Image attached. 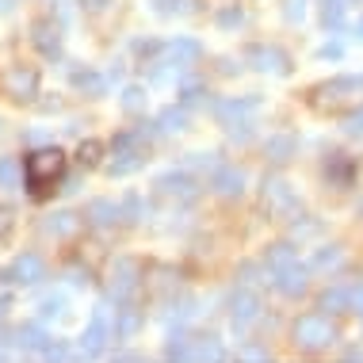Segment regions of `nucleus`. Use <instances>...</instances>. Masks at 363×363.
Masks as SVG:
<instances>
[{"mask_svg":"<svg viewBox=\"0 0 363 363\" xmlns=\"http://www.w3.org/2000/svg\"><path fill=\"white\" fill-rule=\"evenodd\" d=\"M62 172H65V153L57 150V145L35 150L23 164V180H27V188H31V195H46L57 180H62Z\"/></svg>","mask_w":363,"mask_h":363,"instance_id":"f257e3e1","label":"nucleus"},{"mask_svg":"<svg viewBox=\"0 0 363 363\" xmlns=\"http://www.w3.org/2000/svg\"><path fill=\"white\" fill-rule=\"evenodd\" d=\"M294 337V348L302 352H325L337 345V325L329 321V313H302L291 329Z\"/></svg>","mask_w":363,"mask_h":363,"instance_id":"f03ea898","label":"nucleus"},{"mask_svg":"<svg viewBox=\"0 0 363 363\" xmlns=\"http://www.w3.org/2000/svg\"><path fill=\"white\" fill-rule=\"evenodd\" d=\"M142 283V264L134 257H115L111 268H107V294H111L115 302H126L134 291H138Z\"/></svg>","mask_w":363,"mask_h":363,"instance_id":"7ed1b4c3","label":"nucleus"},{"mask_svg":"<svg viewBox=\"0 0 363 363\" xmlns=\"http://www.w3.org/2000/svg\"><path fill=\"white\" fill-rule=\"evenodd\" d=\"M153 188H157L161 199H172V203H195V199H199V180H195L191 172H184V169L161 172L153 180Z\"/></svg>","mask_w":363,"mask_h":363,"instance_id":"20e7f679","label":"nucleus"},{"mask_svg":"<svg viewBox=\"0 0 363 363\" xmlns=\"http://www.w3.org/2000/svg\"><path fill=\"white\" fill-rule=\"evenodd\" d=\"M111 337H115V329L107 325V306H96L92 321H88V329H84V337H81V352L73 356V363H92Z\"/></svg>","mask_w":363,"mask_h":363,"instance_id":"39448f33","label":"nucleus"},{"mask_svg":"<svg viewBox=\"0 0 363 363\" xmlns=\"http://www.w3.org/2000/svg\"><path fill=\"white\" fill-rule=\"evenodd\" d=\"M260 195H264V207L276 214V218H294L298 214V195L291 191V184L283 176H264Z\"/></svg>","mask_w":363,"mask_h":363,"instance_id":"423d86ee","label":"nucleus"},{"mask_svg":"<svg viewBox=\"0 0 363 363\" xmlns=\"http://www.w3.org/2000/svg\"><path fill=\"white\" fill-rule=\"evenodd\" d=\"M0 92L8 100H35L38 96V73L31 65H12V69L0 73Z\"/></svg>","mask_w":363,"mask_h":363,"instance_id":"0eeeda50","label":"nucleus"},{"mask_svg":"<svg viewBox=\"0 0 363 363\" xmlns=\"http://www.w3.org/2000/svg\"><path fill=\"white\" fill-rule=\"evenodd\" d=\"M359 92H363V77H333V81L313 88L310 96L318 107H333V104L348 100V96H359Z\"/></svg>","mask_w":363,"mask_h":363,"instance_id":"6e6552de","label":"nucleus"},{"mask_svg":"<svg viewBox=\"0 0 363 363\" xmlns=\"http://www.w3.org/2000/svg\"><path fill=\"white\" fill-rule=\"evenodd\" d=\"M38 279H46V264L38 252H23V257H16L8 268H0V283H38Z\"/></svg>","mask_w":363,"mask_h":363,"instance_id":"1a4fd4ad","label":"nucleus"},{"mask_svg":"<svg viewBox=\"0 0 363 363\" xmlns=\"http://www.w3.org/2000/svg\"><path fill=\"white\" fill-rule=\"evenodd\" d=\"M257 107H260V100L257 96H241V100H218L214 104V115H218V123L222 126H252L249 119L257 115Z\"/></svg>","mask_w":363,"mask_h":363,"instance_id":"9d476101","label":"nucleus"},{"mask_svg":"<svg viewBox=\"0 0 363 363\" xmlns=\"http://www.w3.org/2000/svg\"><path fill=\"white\" fill-rule=\"evenodd\" d=\"M245 62L260 73H276V77L291 73V57H287V50H279V46H249Z\"/></svg>","mask_w":363,"mask_h":363,"instance_id":"9b49d317","label":"nucleus"},{"mask_svg":"<svg viewBox=\"0 0 363 363\" xmlns=\"http://www.w3.org/2000/svg\"><path fill=\"white\" fill-rule=\"evenodd\" d=\"M260 310H264V302H260L257 291H238L230 298V321H233V329L252 325V321L260 318Z\"/></svg>","mask_w":363,"mask_h":363,"instance_id":"f8f14e48","label":"nucleus"},{"mask_svg":"<svg viewBox=\"0 0 363 363\" xmlns=\"http://www.w3.org/2000/svg\"><path fill=\"white\" fill-rule=\"evenodd\" d=\"M31 43L43 57H54L57 62V57H62V27H57L54 19H38L31 27Z\"/></svg>","mask_w":363,"mask_h":363,"instance_id":"ddd939ff","label":"nucleus"},{"mask_svg":"<svg viewBox=\"0 0 363 363\" xmlns=\"http://www.w3.org/2000/svg\"><path fill=\"white\" fill-rule=\"evenodd\" d=\"M211 188L222 195V199H241L245 191V172L238 164H218V169L211 172Z\"/></svg>","mask_w":363,"mask_h":363,"instance_id":"4468645a","label":"nucleus"},{"mask_svg":"<svg viewBox=\"0 0 363 363\" xmlns=\"http://www.w3.org/2000/svg\"><path fill=\"white\" fill-rule=\"evenodd\" d=\"M272 287L279 294H287V298H298V294H306V287H310V268H302V264L279 268L276 279H272Z\"/></svg>","mask_w":363,"mask_h":363,"instance_id":"2eb2a0df","label":"nucleus"},{"mask_svg":"<svg viewBox=\"0 0 363 363\" xmlns=\"http://www.w3.org/2000/svg\"><path fill=\"white\" fill-rule=\"evenodd\" d=\"M203 57V43H195V38H172L169 46H164V62L176 65V69H188V65H195Z\"/></svg>","mask_w":363,"mask_h":363,"instance_id":"dca6fc26","label":"nucleus"},{"mask_svg":"<svg viewBox=\"0 0 363 363\" xmlns=\"http://www.w3.org/2000/svg\"><path fill=\"white\" fill-rule=\"evenodd\" d=\"M145 164V145H119L111 157V164H107V172L111 176H130V172H138Z\"/></svg>","mask_w":363,"mask_h":363,"instance_id":"f3484780","label":"nucleus"},{"mask_svg":"<svg viewBox=\"0 0 363 363\" xmlns=\"http://www.w3.org/2000/svg\"><path fill=\"white\" fill-rule=\"evenodd\" d=\"M142 321H145V313L134 306L130 298L119 302V310H115V340H130L134 333L142 329Z\"/></svg>","mask_w":363,"mask_h":363,"instance_id":"a211bd4d","label":"nucleus"},{"mask_svg":"<svg viewBox=\"0 0 363 363\" xmlns=\"http://www.w3.org/2000/svg\"><path fill=\"white\" fill-rule=\"evenodd\" d=\"M294 153H298V138H294V134H272V138L264 142V157H268L272 164H287Z\"/></svg>","mask_w":363,"mask_h":363,"instance_id":"6ab92c4d","label":"nucleus"},{"mask_svg":"<svg viewBox=\"0 0 363 363\" xmlns=\"http://www.w3.org/2000/svg\"><path fill=\"white\" fill-rule=\"evenodd\" d=\"M225 359V352H222V340L218 337H195L191 340V356H188V363H222Z\"/></svg>","mask_w":363,"mask_h":363,"instance_id":"aec40b11","label":"nucleus"},{"mask_svg":"<svg viewBox=\"0 0 363 363\" xmlns=\"http://www.w3.org/2000/svg\"><path fill=\"white\" fill-rule=\"evenodd\" d=\"M119 218H123L119 203H111V199H92L88 203V222H92L96 230H107V225H115Z\"/></svg>","mask_w":363,"mask_h":363,"instance_id":"412c9836","label":"nucleus"},{"mask_svg":"<svg viewBox=\"0 0 363 363\" xmlns=\"http://www.w3.org/2000/svg\"><path fill=\"white\" fill-rule=\"evenodd\" d=\"M318 306L325 313H348L352 310V291L348 287H325L318 298Z\"/></svg>","mask_w":363,"mask_h":363,"instance_id":"4be33fe9","label":"nucleus"},{"mask_svg":"<svg viewBox=\"0 0 363 363\" xmlns=\"http://www.w3.org/2000/svg\"><path fill=\"white\" fill-rule=\"evenodd\" d=\"M191 333H184V329H176L172 337H169V345H164V363H188L191 356Z\"/></svg>","mask_w":363,"mask_h":363,"instance_id":"5701e85b","label":"nucleus"},{"mask_svg":"<svg viewBox=\"0 0 363 363\" xmlns=\"http://www.w3.org/2000/svg\"><path fill=\"white\" fill-rule=\"evenodd\" d=\"M69 81H73V88H81L84 96H104L107 92V77H100L96 69H73Z\"/></svg>","mask_w":363,"mask_h":363,"instance_id":"b1692460","label":"nucleus"},{"mask_svg":"<svg viewBox=\"0 0 363 363\" xmlns=\"http://www.w3.org/2000/svg\"><path fill=\"white\" fill-rule=\"evenodd\" d=\"M195 310H199V302L191 298V294H180V298H169V313H164V321H169V325H184V321L188 318H195Z\"/></svg>","mask_w":363,"mask_h":363,"instance_id":"393cba45","label":"nucleus"},{"mask_svg":"<svg viewBox=\"0 0 363 363\" xmlns=\"http://www.w3.org/2000/svg\"><path fill=\"white\" fill-rule=\"evenodd\" d=\"M264 264H268L272 272L291 268V264H298V252H294V245H291V241H279V245H272V249L264 252Z\"/></svg>","mask_w":363,"mask_h":363,"instance_id":"a878e982","label":"nucleus"},{"mask_svg":"<svg viewBox=\"0 0 363 363\" xmlns=\"http://www.w3.org/2000/svg\"><path fill=\"white\" fill-rule=\"evenodd\" d=\"M77 225H81V218L69 211H62V214H50V218L43 222V233H50V238H69V233H77Z\"/></svg>","mask_w":363,"mask_h":363,"instance_id":"bb28decb","label":"nucleus"},{"mask_svg":"<svg viewBox=\"0 0 363 363\" xmlns=\"http://www.w3.org/2000/svg\"><path fill=\"white\" fill-rule=\"evenodd\" d=\"M157 126H161V134H176V130H184L188 126V107H164L161 115H157Z\"/></svg>","mask_w":363,"mask_h":363,"instance_id":"cd10ccee","label":"nucleus"},{"mask_svg":"<svg viewBox=\"0 0 363 363\" xmlns=\"http://www.w3.org/2000/svg\"><path fill=\"white\" fill-rule=\"evenodd\" d=\"M16 345H23V348H46V345H50V337L43 333V325H19L16 329Z\"/></svg>","mask_w":363,"mask_h":363,"instance_id":"c85d7f7f","label":"nucleus"},{"mask_svg":"<svg viewBox=\"0 0 363 363\" xmlns=\"http://www.w3.org/2000/svg\"><path fill=\"white\" fill-rule=\"evenodd\" d=\"M145 100H150V96H145V88L142 84H126L123 88V111H130V115H142L145 111Z\"/></svg>","mask_w":363,"mask_h":363,"instance_id":"c756f323","label":"nucleus"},{"mask_svg":"<svg viewBox=\"0 0 363 363\" xmlns=\"http://www.w3.org/2000/svg\"><path fill=\"white\" fill-rule=\"evenodd\" d=\"M352 169H356V164L345 161V153H329V157H325V176H333L337 184H348Z\"/></svg>","mask_w":363,"mask_h":363,"instance_id":"7c9ffc66","label":"nucleus"},{"mask_svg":"<svg viewBox=\"0 0 363 363\" xmlns=\"http://www.w3.org/2000/svg\"><path fill=\"white\" fill-rule=\"evenodd\" d=\"M180 104H184V107H207V104H211L207 84H195V81H188V84L180 88Z\"/></svg>","mask_w":363,"mask_h":363,"instance_id":"2f4dec72","label":"nucleus"},{"mask_svg":"<svg viewBox=\"0 0 363 363\" xmlns=\"http://www.w3.org/2000/svg\"><path fill=\"white\" fill-rule=\"evenodd\" d=\"M321 23H325L329 31L345 27V0H321Z\"/></svg>","mask_w":363,"mask_h":363,"instance_id":"473e14b6","label":"nucleus"},{"mask_svg":"<svg viewBox=\"0 0 363 363\" xmlns=\"http://www.w3.org/2000/svg\"><path fill=\"white\" fill-rule=\"evenodd\" d=\"M161 16H195L199 12V0H153Z\"/></svg>","mask_w":363,"mask_h":363,"instance_id":"72a5a7b5","label":"nucleus"},{"mask_svg":"<svg viewBox=\"0 0 363 363\" xmlns=\"http://www.w3.org/2000/svg\"><path fill=\"white\" fill-rule=\"evenodd\" d=\"M100 153H104V145L88 138V142L77 145V164H81V169H96V164H100Z\"/></svg>","mask_w":363,"mask_h":363,"instance_id":"f704fd0d","label":"nucleus"},{"mask_svg":"<svg viewBox=\"0 0 363 363\" xmlns=\"http://www.w3.org/2000/svg\"><path fill=\"white\" fill-rule=\"evenodd\" d=\"M0 188H19V161L0 157Z\"/></svg>","mask_w":363,"mask_h":363,"instance_id":"c9c22d12","label":"nucleus"},{"mask_svg":"<svg viewBox=\"0 0 363 363\" xmlns=\"http://www.w3.org/2000/svg\"><path fill=\"white\" fill-rule=\"evenodd\" d=\"M38 313H43V321L62 318V313H65V294H46V298L38 302Z\"/></svg>","mask_w":363,"mask_h":363,"instance_id":"e433bc0d","label":"nucleus"},{"mask_svg":"<svg viewBox=\"0 0 363 363\" xmlns=\"http://www.w3.org/2000/svg\"><path fill=\"white\" fill-rule=\"evenodd\" d=\"M238 363H272V352L260 345H241L238 348Z\"/></svg>","mask_w":363,"mask_h":363,"instance_id":"4c0bfd02","label":"nucleus"},{"mask_svg":"<svg viewBox=\"0 0 363 363\" xmlns=\"http://www.w3.org/2000/svg\"><path fill=\"white\" fill-rule=\"evenodd\" d=\"M43 359H46V363H73L69 345H65V340H50V345L43 348Z\"/></svg>","mask_w":363,"mask_h":363,"instance_id":"58836bf2","label":"nucleus"},{"mask_svg":"<svg viewBox=\"0 0 363 363\" xmlns=\"http://www.w3.org/2000/svg\"><path fill=\"white\" fill-rule=\"evenodd\" d=\"M119 207H123V222H138V218H145V207H142L138 195H126Z\"/></svg>","mask_w":363,"mask_h":363,"instance_id":"ea45409f","label":"nucleus"},{"mask_svg":"<svg viewBox=\"0 0 363 363\" xmlns=\"http://www.w3.org/2000/svg\"><path fill=\"white\" fill-rule=\"evenodd\" d=\"M337 264H340V249L329 245V249H318V257L310 260V268H337Z\"/></svg>","mask_w":363,"mask_h":363,"instance_id":"a19ab883","label":"nucleus"},{"mask_svg":"<svg viewBox=\"0 0 363 363\" xmlns=\"http://www.w3.org/2000/svg\"><path fill=\"white\" fill-rule=\"evenodd\" d=\"M218 153H191L188 157V169H207V172H214V169H218Z\"/></svg>","mask_w":363,"mask_h":363,"instance_id":"79ce46f5","label":"nucleus"},{"mask_svg":"<svg viewBox=\"0 0 363 363\" xmlns=\"http://www.w3.org/2000/svg\"><path fill=\"white\" fill-rule=\"evenodd\" d=\"M283 16H287V23H302L306 19V0H283Z\"/></svg>","mask_w":363,"mask_h":363,"instance_id":"37998d69","label":"nucleus"},{"mask_svg":"<svg viewBox=\"0 0 363 363\" xmlns=\"http://www.w3.org/2000/svg\"><path fill=\"white\" fill-rule=\"evenodd\" d=\"M12 225H16V211L8 207V203H0V241L12 233Z\"/></svg>","mask_w":363,"mask_h":363,"instance_id":"c03bdc74","label":"nucleus"},{"mask_svg":"<svg viewBox=\"0 0 363 363\" xmlns=\"http://www.w3.org/2000/svg\"><path fill=\"white\" fill-rule=\"evenodd\" d=\"M345 134H352V138H363V107L359 111H352L345 119Z\"/></svg>","mask_w":363,"mask_h":363,"instance_id":"a18cd8bd","label":"nucleus"},{"mask_svg":"<svg viewBox=\"0 0 363 363\" xmlns=\"http://www.w3.org/2000/svg\"><path fill=\"white\" fill-rule=\"evenodd\" d=\"M218 23H222V27H241V23H245L241 8H225V12L218 16Z\"/></svg>","mask_w":363,"mask_h":363,"instance_id":"49530a36","label":"nucleus"},{"mask_svg":"<svg viewBox=\"0 0 363 363\" xmlns=\"http://www.w3.org/2000/svg\"><path fill=\"white\" fill-rule=\"evenodd\" d=\"M111 363H145V352H115Z\"/></svg>","mask_w":363,"mask_h":363,"instance_id":"de8ad7c7","label":"nucleus"},{"mask_svg":"<svg viewBox=\"0 0 363 363\" xmlns=\"http://www.w3.org/2000/svg\"><path fill=\"white\" fill-rule=\"evenodd\" d=\"M134 50H138L142 57H153L157 50H161V43H153V38H145V43H134Z\"/></svg>","mask_w":363,"mask_h":363,"instance_id":"09e8293b","label":"nucleus"},{"mask_svg":"<svg viewBox=\"0 0 363 363\" xmlns=\"http://www.w3.org/2000/svg\"><path fill=\"white\" fill-rule=\"evenodd\" d=\"M340 54H345V50H340L337 43H333V46H321V50H318V57H321V62H337Z\"/></svg>","mask_w":363,"mask_h":363,"instance_id":"8fccbe9b","label":"nucleus"},{"mask_svg":"<svg viewBox=\"0 0 363 363\" xmlns=\"http://www.w3.org/2000/svg\"><path fill=\"white\" fill-rule=\"evenodd\" d=\"M348 291H352V310L363 313V283H356V287H348Z\"/></svg>","mask_w":363,"mask_h":363,"instance_id":"3c124183","label":"nucleus"},{"mask_svg":"<svg viewBox=\"0 0 363 363\" xmlns=\"http://www.w3.org/2000/svg\"><path fill=\"white\" fill-rule=\"evenodd\" d=\"M115 0H84V8H92V12H104V8H111Z\"/></svg>","mask_w":363,"mask_h":363,"instance_id":"603ef678","label":"nucleus"},{"mask_svg":"<svg viewBox=\"0 0 363 363\" xmlns=\"http://www.w3.org/2000/svg\"><path fill=\"white\" fill-rule=\"evenodd\" d=\"M8 310H12V294H0V321L8 318Z\"/></svg>","mask_w":363,"mask_h":363,"instance_id":"864d4df0","label":"nucleus"},{"mask_svg":"<svg viewBox=\"0 0 363 363\" xmlns=\"http://www.w3.org/2000/svg\"><path fill=\"white\" fill-rule=\"evenodd\" d=\"M345 363H363V352H359V348H352V352H345Z\"/></svg>","mask_w":363,"mask_h":363,"instance_id":"5fc2aeb1","label":"nucleus"},{"mask_svg":"<svg viewBox=\"0 0 363 363\" xmlns=\"http://www.w3.org/2000/svg\"><path fill=\"white\" fill-rule=\"evenodd\" d=\"M218 65H222V73H238V69H241V65H233V62H230V57H222V62H218Z\"/></svg>","mask_w":363,"mask_h":363,"instance_id":"6e6d98bb","label":"nucleus"},{"mask_svg":"<svg viewBox=\"0 0 363 363\" xmlns=\"http://www.w3.org/2000/svg\"><path fill=\"white\" fill-rule=\"evenodd\" d=\"M12 4H16V0H0V16H8V12H12Z\"/></svg>","mask_w":363,"mask_h":363,"instance_id":"4d7b16f0","label":"nucleus"},{"mask_svg":"<svg viewBox=\"0 0 363 363\" xmlns=\"http://www.w3.org/2000/svg\"><path fill=\"white\" fill-rule=\"evenodd\" d=\"M356 38H363V16H359V23H356Z\"/></svg>","mask_w":363,"mask_h":363,"instance_id":"13d9d810","label":"nucleus"},{"mask_svg":"<svg viewBox=\"0 0 363 363\" xmlns=\"http://www.w3.org/2000/svg\"><path fill=\"white\" fill-rule=\"evenodd\" d=\"M359 318H363V313H359Z\"/></svg>","mask_w":363,"mask_h":363,"instance_id":"bf43d9fd","label":"nucleus"}]
</instances>
